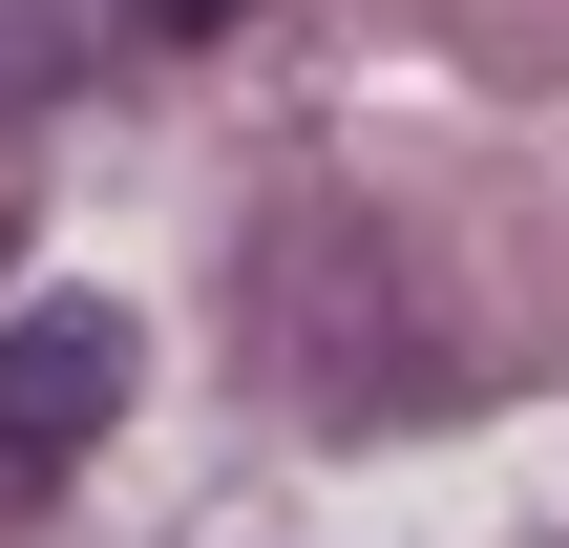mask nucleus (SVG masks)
I'll return each instance as SVG.
<instances>
[{"instance_id": "nucleus-3", "label": "nucleus", "mask_w": 569, "mask_h": 548, "mask_svg": "<svg viewBox=\"0 0 569 548\" xmlns=\"http://www.w3.org/2000/svg\"><path fill=\"white\" fill-rule=\"evenodd\" d=\"M0 232H21V211H0Z\"/></svg>"}, {"instance_id": "nucleus-2", "label": "nucleus", "mask_w": 569, "mask_h": 548, "mask_svg": "<svg viewBox=\"0 0 569 548\" xmlns=\"http://www.w3.org/2000/svg\"><path fill=\"white\" fill-rule=\"evenodd\" d=\"M127 21H148V42H211V21H232V0H127Z\"/></svg>"}, {"instance_id": "nucleus-1", "label": "nucleus", "mask_w": 569, "mask_h": 548, "mask_svg": "<svg viewBox=\"0 0 569 548\" xmlns=\"http://www.w3.org/2000/svg\"><path fill=\"white\" fill-rule=\"evenodd\" d=\"M106 401H127V317L106 296H21L0 317V507H42L106 444Z\"/></svg>"}]
</instances>
